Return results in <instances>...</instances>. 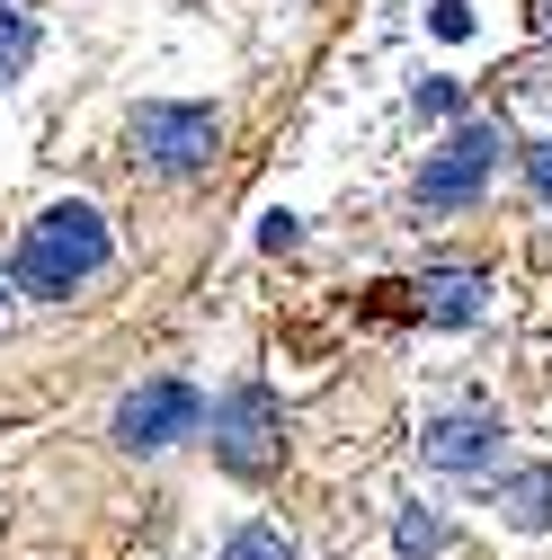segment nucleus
<instances>
[{
    "label": "nucleus",
    "mask_w": 552,
    "mask_h": 560,
    "mask_svg": "<svg viewBox=\"0 0 552 560\" xmlns=\"http://www.w3.org/2000/svg\"><path fill=\"white\" fill-rule=\"evenodd\" d=\"M499 152H508V133L491 125V116H472L446 152H428V170L410 178V196H419V214H463V205L491 187V170H499Z\"/></svg>",
    "instance_id": "nucleus-5"
},
{
    "label": "nucleus",
    "mask_w": 552,
    "mask_h": 560,
    "mask_svg": "<svg viewBox=\"0 0 552 560\" xmlns=\"http://www.w3.org/2000/svg\"><path fill=\"white\" fill-rule=\"evenodd\" d=\"M410 107H419V116H455L463 90H455V81H419V90H410Z\"/></svg>",
    "instance_id": "nucleus-12"
},
{
    "label": "nucleus",
    "mask_w": 552,
    "mask_h": 560,
    "mask_svg": "<svg viewBox=\"0 0 552 560\" xmlns=\"http://www.w3.org/2000/svg\"><path fill=\"white\" fill-rule=\"evenodd\" d=\"M258 241H267V249H295V241H303V223H295V214H267V232H258Z\"/></svg>",
    "instance_id": "nucleus-13"
},
{
    "label": "nucleus",
    "mask_w": 552,
    "mask_h": 560,
    "mask_svg": "<svg viewBox=\"0 0 552 560\" xmlns=\"http://www.w3.org/2000/svg\"><path fill=\"white\" fill-rule=\"evenodd\" d=\"M499 418L491 409H437L428 428H419V463L428 471H491L499 463Z\"/></svg>",
    "instance_id": "nucleus-6"
},
{
    "label": "nucleus",
    "mask_w": 552,
    "mask_h": 560,
    "mask_svg": "<svg viewBox=\"0 0 552 560\" xmlns=\"http://www.w3.org/2000/svg\"><path fill=\"white\" fill-rule=\"evenodd\" d=\"M205 445H215V463L232 471V480H267L276 463H286V409H276V392L267 383H232L215 409H205Z\"/></svg>",
    "instance_id": "nucleus-2"
},
{
    "label": "nucleus",
    "mask_w": 552,
    "mask_h": 560,
    "mask_svg": "<svg viewBox=\"0 0 552 560\" xmlns=\"http://www.w3.org/2000/svg\"><path fill=\"white\" fill-rule=\"evenodd\" d=\"M107 258H116V241H107V214L72 196V205H45V214L19 232L10 285H19L27 303H72L81 285H99V276H107Z\"/></svg>",
    "instance_id": "nucleus-1"
},
{
    "label": "nucleus",
    "mask_w": 552,
    "mask_h": 560,
    "mask_svg": "<svg viewBox=\"0 0 552 560\" xmlns=\"http://www.w3.org/2000/svg\"><path fill=\"white\" fill-rule=\"evenodd\" d=\"M481 294H491V276H481V267H437V276H419V312H428V320H472Z\"/></svg>",
    "instance_id": "nucleus-8"
},
{
    "label": "nucleus",
    "mask_w": 552,
    "mask_h": 560,
    "mask_svg": "<svg viewBox=\"0 0 552 560\" xmlns=\"http://www.w3.org/2000/svg\"><path fill=\"white\" fill-rule=\"evenodd\" d=\"M125 143H134V161H143L152 178H196V170H215L223 116L196 107V98H152V107H134Z\"/></svg>",
    "instance_id": "nucleus-3"
},
{
    "label": "nucleus",
    "mask_w": 552,
    "mask_h": 560,
    "mask_svg": "<svg viewBox=\"0 0 552 560\" xmlns=\"http://www.w3.org/2000/svg\"><path fill=\"white\" fill-rule=\"evenodd\" d=\"M491 508H499V525L543 534V525H552V463H508V471L491 480Z\"/></svg>",
    "instance_id": "nucleus-7"
},
{
    "label": "nucleus",
    "mask_w": 552,
    "mask_h": 560,
    "mask_svg": "<svg viewBox=\"0 0 552 560\" xmlns=\"http://www.w3.org/2000/svg\"><path fill=\"white\" fill-rule=\"evenodd\" d=\"M10 294H19V285H10V276H0V303H10Z\"/></svg>",
    "instance_id": "nucleus-15"
},
{
    "label": "nucleus",
    "mask_w": 552,
    "mask_h": 560,
    "mask_svg": "<svg viewBox=\"0 0 552 560\" xmlns=\"http://www.w3.org/2000/svg\"><path fill=\"white\" fill-rule=\"evenodd\" d=\"M526 170H534V196L552 205V143H534V152H526Z\"/></svg>",
    "instance_id": "nucleus-14"
},
{
    "label": "nucleus",
    "mask_w": 552,
    "mask_h": 560,
    "mask_svg": "<svg viewBox=\"0 0 552 560\" xmlns=\"http://www.w3.org/2000/svg\"><path fill=\"white\" fill-rule=\"evenodd\" d=\"M401 551H410V560H428V551H446V525L410 508V516H401Z\"/></svg>",
    "instance_id": "nucleus-11"
},
{
    "label": "nucleus",
    "mask_w": 552,
    "mask_h": 560,
    "mask_svg": "<svg viewBox=\"0 0 552 560\" xmlns=\"http://www.w3.org/2000/svg\"><path fill=\"white\" fill-rule=\"evenodd\" d=\"M534 10H543V27H552V0H534Z\"/></svg>",
    "instance_id": "nucleus-16"
},
{
    "label": "nucleus",
    "mask_w": 552,
    "mask_h": 560,
    "mask_svg": "<svg viewBox=\"0 0 552 560\" xmlns=\"http://www.w3.org/2000/svg\"><path fill=\"white\" fill-rule=\"evenodd\" d=\"M27 54H36L27 10H19V0H0V81H19V72H27Z\"/></svg>",
    "instance_id": "nucleus-9"
},
{
    "label": "nucleus",
    "mask_w": 552,
    "mask_h": 560,
    "mask_svg": "<svg viewBox=\"0 0 552 560\" xmlns=\"http://www.w3.org/2000/svg\"><path fill=\"white\" fill-rule=\"evenodd\" d=\"M125 454H170L187 436H205V392L179 383V374H152V383H134L116 400V428H107Z\"/></svg>",
    "instance_id": "nucleus-4"
},
{
    "label": "nucleus",
    "mask_w": 552,
    "mask_h": 560,
    "mask_svg": "<svg viewBox=\"0 0 552 560\" xmlns=\"http://www.w3.org/2000/svg\"><path fill=\"white\" fill-rule=\"evenodd\" d=\"M223 560H295V542L276 534V525H241V534L223 542Z\"/></svg>",
    "instance_id": "nucleus-10"
}]
</instances>
